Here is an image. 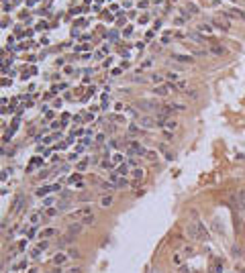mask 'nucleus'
<instances>
[{
	"label": "nucleus",
	"mask_w": 245,
	"mask_h": 273,
	"mask_svg": "<svg viewBox=\"0 0 245 273\" xmlns=\"http://www.w3.org/2000/svg\"><path fill=\"white\" fill-rule=\"evenodd\" d=\"M51 273H63V271H61V265H55V267L51 269Z\"/></svg>",
	"instance_id": "5fc2aeb1"
},
{
	"label": "nucleus",
	"mask_w": 245,
	"mask_h": 273,
	"mask_svg": "<svg viewBox=\"0 0 245 273\" xmlns=\"http://www.w3.org/2000/svg\"><path fill=\"white\" fill-rule=\"evenodd\" d=\"M78 155H80V153H70V155H68V159H70V161H76Z\"/></svg>",
	"instance_id": "864d4df0"
},
{
	"label": "nucleus",
	"mask_w": 245,
	"mask_h": 273,
	"mask_svg": "<svg viewBox=\"0 0 245 273\" xmlns=\"http://www.w3.org/2000/svg\"><path fill=\"white\" fill-rule=\"evenodd\" d=\"M166 159H168V161H172V159H174V153H172V151H168V153H166Z\"/></svg>",
	"instance_id": "052dcab7"
},
{
	"label": "nucleus",
	"mask_w": 245,
	"mask_h": 273,
	"mask_svg": "<svg viewBox=\"0 0 245 273\" xmlns=\"http://www.w3.org/2000/svg\"><path fill=\"white\" fill-rule=\"evenodd\" d=\"M166 78H168V80H172V82H178V76H176V74H172V72H168V74H166Z\"/></svg>",
	"instance_id": "37998d69"
},
{
	"label": "nucleus",
	"mask_w": 245,
	"mask_h": 273,
	"mask_svg": "<svg viewBox=\"0 0 245 273\" xmlns=\"http://www.w3.org/2000/svg\"><path fill=\"white\" fill-rule=\"evenodd\" d=\"M47 247H49V243H47V239H45V241H41V243H37V249H39V251H41V253H43V251H45V249H47Z\"/></svg>",
	"instance_id": "c85d7f7f"
},
{
	"label": "nucleus",
	"mask_w": 245,
	"mask_h": 273,
	"mask_svg": "<svg viewBox=\"0 0 245 273\" xmlns=\"http://www.w3.org/2000/svg\"><path fill=\"white\" fill-rule=\"evenodd\" d=\"M47 192H51V188H47V186H45V188H39V190H37V196H45Z\"/></svg>",
	"instance_id": "c9c22d12"
},
{
	"label": "nucleus",
	"mask_w": 245,
	"mask_h": 273,
	"mask_svg": "<svg viewBox=\"0 0 245 273\" xmlns=\"http://www.w3.org/2000/svg\"><path fill=\"white\" fill-rule=\"evenodd\" d=\"M212 27H214V29H221V31H229V29H231L229 22H223V20H219V18L212 20Z\"/></svg>",
	"instance_id": "f8f14e48"
},
{
	"label": "nucleus",
	"mask_w": 245,
	"mask_h": 273,
	"mask_svg": "<svg viewBox=\"0 0 245 273\" xmlns=\"http://www.w3.org/2000/svg\"><path fill=\"white\" fill-rule=\"evenodd\" d=\"M180 273H190V269L186 265H180Z\"/></svg>",
	"instance_id": "13d9d810"
},
{
	"label": "nucleus",
	"mask_w": 245,
	"mask_h": 273,
	"mask_svg": "<svg viewBox=\"0 0 245 273\" xmlns=\"http://www.w3.org/2000/svg\"><path fill=\"white\" fill-rule=\"evenodd\" d=\"M68 88V84H53L51 86V94H57V92H61V90H65Z\"/></svg>",
	"instance_id": "6ab92c4d"
},
{
	"label": "nucleus",
	"mask_w": 245,
	"mask_h": 273,
	"mask_svg": "<svg viewBox=\"0 0 245 273\" xmlns=\"http://www.w3.org/2000/svg\"><path fill=\"white\" fill-rule=\"evenodd\" d=\"M70 273H82V269H80V267H72Z\"/></svg>",
	"instance_id": "680f3d73"
},
{
	"label": "nucleus",
	"mask_w": 245,
	"mask_h": 273,
	"mask_svg": "<svg viewBox=\"0 0 245 273\" xmlns=\"http://www.w3.org/2000/svg\"><path fill=\"white\" fill-rule=\"evenodd\" d=\"M39 255H41V251H39V249L35 247V249H33V253H31V257H33V259H37Z\"/></svg>",
	"instance_id": "8fccbe9b"
},
{
	"label": "nucleus",
	"mask_w": 245,
	"mask_h": 273,
	"mask_svg": "<svg viewBox=\"0 0 245 273\" xmlns=\"http://www.w3.org/2000/svg\"><path fill=\"white\" fill-rule=\"evenodd\" d=\"M194 222H196V228H198V241H208L210 239V234H208V228H206V226L202 224V222H200L198 218H194Z\"/></svg>",
	"instance_id": "7ed1b4c3"
},
{
	"label": "nucleus",
	"mask_w": 245,
	"mask_h": 273,
	"mask_svg": "<svg viewBox=\"0 0 245 273\" xmlns=\"http://www.w3.org/2000/svg\"><path fill=\"white\" fill-rule=\"evenodd\" d=\"M23 249H27V239H25V241H20V243H18V251H23Z\"/></svg>",
	"instance_id": "3c124183"
},
{
	"label": "nucleus",
	"mask_w": 245,
	"mask_h": 273,
	"mask_svg": "<svg viewBox=\"0 0 245 273\" xmlns=\"http://www.w3.org/2000/svg\"><path fill=\"white\" fill-rule=\"evenodd\" d=\"M212 29H214L212 25H200V27H198L200 33H212Z\"/></svg>",
	"instance_id": "b1692460"
},
{
	"label": "nucleus",
	"mask_w": 245,
	"mask_h": 273,
	"mask_svg": "<svg viewBox=\"0 0 245 273\" xmlns=\"http://www.w3.org/2000/svg\"><path fill=\"white\" fill-rule=\"evenodd\" d=\"M115 186H117L119 190H123V188H127V186H129V179H127L125 175H119V177L115 179Z\"/></svg>",
	"instance_id": "4468645a"
},
{
	"label": "nucleus",
	"mask_w": 245,
	"mask_h": 273,
	"mask_svg": "<svg viewBox=\"0 0 245 273\" xmlns=\"http://www.w3.org/2000/svg\"><path fill=\"white\" fill-rule=\"evenodd\" d=\"M86 167H88V159H84V161H80V163L76 165V169H78V171H84Z\"/></svg>",
	"instance_id": "2f4dec72"
},
{
	"label": "nucleus",
	"mask_w": 245,
	"mask_h": 273,
	"mask_svg": "<svg viewBox=\"0 0 245 273\" xmlns=\"http://www.w3.org/2000/svg\"><path fill=\"white\" fill-rule=\"evenodd\" d=\"M96 141H98V143H104V141H106V134H104V132L96 134Z\"/></svg>",
	"instance_id": "c03bdc74"
},
{
	"label": "nucleus",
	"mask_w": 245,
	"mask_h": 273,
	"mask_svg": "<svg viewBox=\"0 0 245 273\" xmlns=\"http://www.w3.org/2000/svg\"><path fill=\"white\" fill-rule=\"evenodd\" d=\"M82 228H84L82 222H72V224H68V230H65V241L76 239V237L82 232Z\"/></svg>",
	"instance_id": "f257e3e1"
},
{
	"label": "nucleus",
	"mask_w": 245,
	"mask_h": 273,
	"mask_svg": "<svg viewBox=\"0 0 245 273\" xmlns=\"http://www.w3.org/2000/svg\"><path fill=\"white\" fill-rule=\"evenodd\" d=\"M90 214H94V210H92L90 206H84V208H80V210L72 212V214H70V218H72V220H78V218H86V216H90Z\"/></svg>",
	"instance_id": "20e7f679"
},
{
	"label": "nucleus",
	"mask_w": 245,
	"mask_h": 273,
	"mask_svg": "<svg viewBox=\"0 0 245 273\" xmlns=\"http://www.w3.org/2000/svg\"><path fill=\"white\" fill-rule=\"evenodd\" d=\"M139 106H141L143 110H153V108L157 110V102L153 104V102H145V100H143V102H139Z\"/></svg>",
	"instance_id": "f3484780"
},
{
	"label": "nucleus",
	"mask_w": 245,
	"mask_h": 273,
	"mask_svg": "<svg viewBox=\"0 0 245 273\" xmlns=\"http://www.w3.org/2000/svg\"><path fill=\"white\" fill-rule=\"evenodd\" d=\"M115 110H125V104H121V102H117V104H115Z\"/></svg>",
	"instance_id": "6e6d98bb"
},
{
	"label": "nucleus",
	"mask_w": 245,
	"mask_h": 273,
	"mask_svg": "<svg viewBox=\"0 0 245 273\" xmlns=\"http://www.w3.org/2000/svg\"><path fill=\"white\" fill-rule=\"evenodd\" d=\"M51 106H53V108H59V106H61V98H55V100L51 102Z\"/></svg>",
	"instance_id": "09e8293b"
},
{
	"label": "nucleus",
	"mask_w": 245,
	"mask_h": 273,
	"mask_svg": "<svg viewBox=\"0 0 245 273\" xmlns=\"http://www.w3.org/2000/svg\"><path fill=\"white\" fill-rule=\"evenodd\" d=\"M131 175H133V177H137V179H141V177H143V169H141V167H135V169L131 171Z\"/></svg>",
	"instance_id": "393cba45"
},
{
	"label": "nucleus",
	"mask_w": 245,
	"mask_h": 273,
	"mask_svg": "<svg viewBox=\"0 0 245 273\" xmlns=\"http://www.w3.org/2000/svg\"><path fill=\"white\" fill-rule=\"evenodd\" d=\"M151 92H153L155 96H168V94H170V90H168L166 86H155Z\"/></svg>",
	"instance_id": "ddd939ff"
},
{
	"label": "nucleus",
	"mask_w": 245,
	"mask_h": 273,
	"mask_svg": "<svg viewBox=\"0 0 245 273\" xmlns=\"http://www.w3.org/2000/svg\"><path fill=\"white\" fill-rule=\"evenodd\" d=\"M115 171H117L119 175H125V177H127V175H129V163H125V161L119 163V165L115 167Z\"/></svg>",
	"instance_id": "9b49d317"
},
{
	"label": "nucleus",
	"mask_w": 245,
	"mask_h": 273,
	"mask_svg": "<svg viewBox=\"0 0 245 273\" xmlns=\"http://www.w3.org/2000/svg\"><path fill=\"white\" fill-rule=\"evenodd\" d=\"M14 271H25L27 269V259H20V261H16V265L12 267Z\"/></svg>",
	"instance_id": "a211bd4d"
},
{
	"label": "nucleus",
	"mask_w": 245,
	"mask_h": 273,
	"mask_svg": "<svg viewBox=\"0 0 245 273\" xmlns=\"http://www.w3.org/2000/svg\"><path fill=\"white\" fill-rule=\"evenodd\" d=\"M176 86H178V90H184V92L188 90V84H186V82H178Z\"/></svg>",
	"instance_id": "ea45409f"
},
{
	"label": "nucleus",
	"mask_w": 245,
	"mask_h": 273,
	"mask_svg": "<svg viewBox=\"0 0 245 273\" xmlns=\"http://www.w3.org/2000/svg\"><path fill=\"white\" fill-rule=\"evenodd\" d=\"M186 10H188L190 14H198V12H200V10H198V8H196V6H194L192 2H188V8H186Z\"/></svg>",
	"instance_id": "72a5a7b5"
},
{
	"label": "nucleus",
	"mask_w": 245,
	"mask_h": 273,
	"mask_svg": "<svg viewBox=\"0 0 245 273\" xmlns=\"http://www.w3.org/2000/svg\"><path fill=\"white\" fill-rule=\"evenodd\" d=\"M227 2H235V0H227Z\"/></svg>",
	"instance_id": "0e129e2a"
},
{
	"label": "nucleus",
	"mask_w": 245,
	"mask_h": 273,
	"mask_svg": "<svg viewBox=\"0 0 245 273\" xmlns=\"http://www.w3.org/2000/svg\"><path fill=\"white\" fill-rule=\"evenodd\" d=\"M176 61H180V63H192L194 61V57L192 55H172Z\"/></svg>",
	"instance_id": "2eb2a0df"
},
{
	"label": "nucleus",
	"mask_w": 245,
	"mask_h": 273,
	"mask_svg": "<svg viewBox=\"0 0 245 273\" xmlns=\"http://www.w3.org/2000/svg\"><path fill=\"white\" fill-rule=\"evenodd\" d=\"M123 74V67H115V70H113V76H121Z\"/></svg>",
	"instance_id": "603ef678"
},
{
	"label": "nucleus",
	"mask_w": 245,
	"mask_h": 273,
	"mask_svg": "<svg viewBox=\"0 0 245 273\" xmlns=\"http://www.w3.org/2000/svg\"><path fill=\"white\" fill-rule=\"evenodd\" d=\"M186 232H188V237H190V239L198 241V228H196V222H194V220H192V222L188 224V228H186Z\"/></svg>",
	"instance_id": "39448f33"
},
{
	"label": "nucleus",
	"mask_w": 245,
	"mask_h": 273,
	"mask_svg": "<svg viewBox=\"0 0 245 273\" xmlns=\"http://www.w3.org/2000/svg\"><path fill=\"white\" fill-rule=\"evenodd\" d=\"M113 188H117L113 181H102V184H100V190H106V192H110Z\"/></svg>",
	"instance_id": "4be33fe9"
},
{
	"label": "nucleus",
	"mask_w": 245,
	"mask_h": 273,
	"mask_svg": "<svg viewBox=\"0 0 245 273\" xmlns=\"http://www.w3.org/2000/svg\"><path fill=\"white\" fill-rule=\"evenodd\" d=\"M188 37H192V41L194 43H198V45H204V35H200V33H196V31H188Z\"/></svg>",
	"instance_id": "423d86ee"
},
{
	"label": "nucleus",
	"mask_w": 245,
	"mask_h": 273,
	"mask_svg": "<svg viewBox=\"0 0 245 273\" xmlns=\"http://www.w3.org/2000/svg\"><path fill=\"white\" fill-rule=\"evenodd\" d=\"M145 157H147V159H155V157H157V153H155V151H147Z\"/></svg>",
	"instance_id": "de8ad7c7"
},
{
	"label": "nucleus",
	"mask_w": 245,
	"mask_h": 273,
	"mask_svg": "<svg viewBox=\"0 0 245 273\" xmlns=\"http://www.w3.org/2000/svg\"><path fill=\"white\" fill-rule=\"evenodd\" d=\"M172 136H174V132H170V130H164V139H166V141H172Z\"/></svg>",
	"instance_id": "49530a36"
},
{
	"label": "nucleus",
	"mask_w": 245,
	"mask_h": 273,
	"mask_svg": "<svg viewBox=\"0 0 245 273\" xmlns=\"http://www.w3.org/2000/svg\"><path fill=\"white\" fill-rule=\"evenodd\" d=\"M221 14H223V16H227V18H233V20H243V22H245V12H243V10H239V8L223 10Z\"/></svg>",
	"instance_id": "f03ea898"
},
{
	"label": "nucleus",
	"mask_w": 245,
	"mask_h": 273,
	"mask_svg": "<svg viewBox=\"0 0 245 273\" xmlns=\"http://www.w3.org/2000/svg\"><path fill=\"white\" fill-rule=\"evenodd\" d=\"M29 273H37V269H29Z\"/></svg>",
	"instance_id": "e2e57ef3"
},
{
	"label": "nucleus",
	"mask_w": 245,
	"mask_h": 273,
	"mask_svg": "<svg viewBox=\"0 0 245 273\" xmlns=\"http://www.w3.org/2000/svg\"><path fill=\"white\" fill-rule=\"evenodd\" d=\"M113 163H115V167H117L119 163H123V155H119V153H115V155H113Z\"/></svg>",
	"instance_id": "c756f323"
},
{
	"label": "nucleus",
	"mask_w": 245,
	"mask_h": 273,
	"mask_svg": "<svg viewBox=\"0 0 245 273\" xmlns=\"http://www.w3.org/2000/svg\"><path fill=\"white\" fill-rule=\"evenodd\" d=\"M65 259H68V253H59V255H55V259H53V263L55 265H61Z\"/></svg>",
	"instance_id": "aec40b11"
},
{
	"label": "nucleus",
	"mask_w": 245,
	"mask_h": 273,
	"mask_svg": "<svg viewBox=\"0 0 245 273\" xmlns=\"http://www.w3.org/2000/svg\"><path fill=\"white\" fill-rule=\"evenodd\" d=\"M139 124H141V126H145V128H153V126H157L151 116H143V118H139Z\"/></svg>",
	"instance_id": "1a4fd4ad"
},
{
	"label": "nucleus",
	"mask_w": 245,
	"mask_h": 273,
	"mask_svg": "<svg viewBox=\"0 0 245 273\" xmlns=\"http://www.w3.org/2000/svg\"><path fill=\"white\" fill-rule=\"evenodd\" d=\"M70 184H72V186H74V184H76V186L82 184V175H80V173H74V175L70 177Z\"/></svg>",
	"instance_id": "5701e85b"
},
{
	"label": "nucleus",
	"mask_w": 245,
	"mask_h": 273,
	"mask_svg": "<svg viewBox=\"0 0 245 273\" xmlns=\"http://www.w3.org/2000/svg\"><path fill=\"white\" fill-rule=\"evenodd\" d=\"M113 202H115V198L110 196V194H104V196H100V206H102V208H108V206H113Z\"/></svg>",
	"instance_id": "0eeeda50"
},
{
	"label": "nucleus",
	"mask_w": 245,
	"mask_h": 273,
	"mask_svg": "<svg viewBox=\"0 0 245 273\" xmlns=\"http://www.w3.org/2000/svg\"><path fill=\"white\" fill-rule=\"evenodd\" d=\"M176 126H178V122H176V120H172V118H170V120H168V122H166V126H164V128H166V130H174V128H176Z\"/></svg>",
	"instance_id": "a878e982"
},
{
	"label": "nucleus",
	"mask_w": 245,
	"mask_h": 273,
	"mask_svg": "<svg viewBox=\"0 0 245 273\" xmlns=\"http://www.w3.org/2000/svg\"><path fill=\"white\" fill-rule=\"evenodd\" d=\"M237 208L241 212L245 210V190H239V194H237Z\"/></svg>",
	"instance_id": "9d476101"
},
{
	"label": "nucleus",
	"mask_w": 245,
	"mask_h": 273,
	"mask_svg": "<svg viewBox=\"0 0 245 273\" xmlns=\"http://www.w3.org/2000/svg\"><path fill=\"white\" fill-rule=\"evenodd\" d=\"M186 96H190V98H198V92H196V90H186Z\"/></svg>",
	"instance_id": "a19ab883"
},
{
	"label": "nucleus",
	"mask_w": 245,
	"mask_h": 273,
	"mask_svg": "<svg viewBox=\"0 0 245 273\" xmlns=\"http://www.w3.org/2000/svg\"><path fill=\"white\" fill-rule=\"evenodd\" d=\"M113 122H119V124H125L127 120H125V116H119V114H117V116H113Z\"/></svg>",
	"instance_id": "e433bc0d"
},
{
	"label": "nucleus",
	"mask_w": 245,
	"mask_h": 273,
	"mask_svg": "<svg viewBox=\"0 0 245 273\" xmlns=\"http://www.w3.org/2000/svg\"><path fill=\"white\" fill-rule=\"evenodd\" d=\"M49 273H51V271H49Z\"/></svg>",
	"instance_id": "69168bd1"
},
{
	"label": "nucleus",
	"mask_w": 245,
	"mask_h": 273,
	"mask_svg": "<svg viewBox=\"0 0 245 273\" xmlns=\"http://www.w3.org/2000/svg\"><path fill=\"white\" fill-rule=\"evenodd\" d=\"M162 80H164L162 76H157V74H151V82H157V84H159Z\"/></svg>",
	"instance_id": "a18cd8bd"
},
{
	"label": "nucleus",
	"mask_w": 245,
	"mask_h": 273,
	"mask_svg": "<svg viewBox=\"0 0 245 273\" xmlns=\"http://www.w3.org/2000/svg\"><path fill=\"white\" fill-rule=\"evenodd\" d=\"M51 204H53V198H51V196L43 198V206H45V208H51Z\"/></svg>",
	"instance_id": "473e14b6"
},
{
	"label": "nucleus",
	"mask_w": 245,
	"mask_h": 273,
	"mask_svg": "<svg viewBox=\"0 0 245 273\" xmlns=\"http://www.w3.org/2000/svg\"><path fill=\"white\" fill-rule=\"evenodd\" d=\"M12 132H14V130H12V128H10V130H6V132H4V136H2V143H10V139H12Z\"/></svg>",
	"instance_id": "bb28decb"
},
{
	"label": "nucleus",
	"mask_w": 245,
	"mask_h": 273,
	"mask_svg": "<svg viewBox=\"0 0 245 273\" xmlns=\"http://www.w3.org/2000/svg\"><path fill=\"white\" fill-rule=\"evenodd\" d=\"M59 190H61L59 184H53V186H51V192H59Z\"/></svg>",
	"instance_id": "4d7b16f0"
},
{
	"label": "nucleus",
	"mask_w": 245,
	"mask_h": 273,
	"mask_svg": "<svg viewBox=\"0 0 245 273\" xmlns=\"http://www.w3.org/2000/svg\"><path fill=\"white\" fill-rule=\"evenodd\" d=\"M82 224H84V226H88V224H94V214H90V216L82 218Z\"/></svg>",
	"instance_id": "cd10ccee"
},
{
	"label": "nucleus",
	"mask_w": 245,
	"mask_h": 273,
	"mask_svg": "<svg viewBox=\"0 0 245 273\" xmlns=\"http://www.w3.org/2000/svg\"><path fill=\"white\" fill-rule=\"evenodd\" d=\"M35 232H37V226H33V228L27 232V239H35Z\"/></svg>",
	"instance_id": "79ce46f5"
},
{
	"label": "nucleus",
	"mask_w": 245,
	"mask_h": 273,
	"mask_svg": "<svg viewBox=\"0 0 245 273\" xmlns=\"http://www.w3.org/2000/svg\"><path fill=\"white\" fill-rule=\"evenodd\" d=\"M39 218H43V214H39V212H33V216H31V222H33V224H37V222H39Z\"/></svg>",
	"instance_id": "f704fd0d"
},
{
	"label": "nucleus",
	"mask_w": 245,
	"mask_h": 273,
	"mask_svg": "<svg viewBox=\"0 0 245 273\" xmlns=\"http://www.w3.org/2000/svg\"><path fill=\"white\" fill-rule=\"evenodd\" d=\"M53 234H57L55 228H43V230H41V237H43V239H51Z\"/></svg>",
	"instance_id": "dca6fc26"
},
{
	"label": "nucleus",
	"mask_w": 245,
	"mask_h": 273,
	"mask_svg": "<svg viewBox=\"0 0 245 273\" xmlns=\"http://www.w3.org/2000/svg\"><path fill=\"white\" fill-rule=\"evenodd\" d=\"M68 257H72V259H76V257H80V253H78V249H68Z\"/></svg>",
	"instance_id": "7c9ffc66"
},
{
	"label": "nucleus",
	"mask_w": 245,
	"mask_h": 273,
	"mask_svg": "<svg viewBox=\"0 0 245 273\" xmlns=\"http://www.w3.org/2000/svg\"><path fill=\"white\" fill-rule=\"evenodd\" d=\"M100 167L104 169V171H115V167H113V163L108 161V159H104V161L100 163Z\"/></svg>",
	"instance_id": "412c9836"
},
{
	"label": "nucleus",
	"mask_w": 245,
	"mask_h": 273,
	"mask_svg": "<svg viewBox=\"0 0 245 273\" xmlns=\"http://www.w3.org/2000/svg\"><path fill=\"white\" fill-rule=\"evenodd\" d=\"M184 253H186V255H192V253H194V249H192V247H186V249H184Z\"/></svg>",
	"instance_id": "bf43d9fd"
},
{
	"label": "nucleus",
	"mask_w": 245,
	"mask_h": 273,
	"mask_svg": "<svg viewBox=\"0 0 245 273\" xmlns=\"http://www.w3.org/2000/svg\"><path fill=\"white\" fill-rule=\"evenodd\" d=\"M208 53H212V55H216V57H221V55H225L227 53V49L223 47V45H212V47L208 49Z\"/></svg>",
	"instance_id": "6e6552de"
},
{
	"label": "nucleus",
	"mask_w": 245,
	"mask_h": 273,
	"mask_svg": "<svg viewBox=\"0 0 245 273\" xmlns=\"http://www.w3.org/2000/svg\"><path fill=\"white\" fill-rule=\"evenodd\" d=\"M231 255H233V257H237V255L241 257V249H239L237 245H233V251H231Z\"/></svg>",
	"instance_id": "58836bf2"
},
{
	"label": "nucleus",
	"mask_w": 245,
	"mask_h": 273,
	"mask_svg": "<svg viewBox=\"0 0 245 273\" xmlns=\"http://www.w3.org/2000/svg\"><path fill=\"white\" fill-rule=\"evenodd\" d=\"M57 210H59V208H47V210H45V216H55Z\"/></svg>",
	"instance_id": "4c0bfd02"
}]
</instances>
